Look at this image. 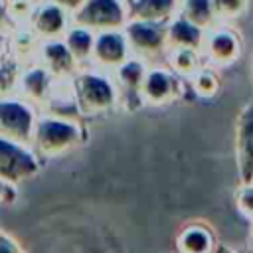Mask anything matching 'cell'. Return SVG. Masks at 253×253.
Listing matches in <instances>:
<instances>
[{
    "label": "cell",
    "instance_id": "484cf974",
    "mask_svg": "<svg viewBox=\"0 0 253 253\" xmlns=\"http://www.w3.org/2000/svg\"><path fill=\"white\" fill-rule=\"evenodd\" d=\"M8 26H10V12H8V8L0 2V32H6Z\"/></svg>",
    "mask_w": 253,
    "mask_h": 253
},
{
    "label": "cell",
    "instance_id": "83f0119b",
    "mask_svg": "<svg viewBox=\"0 0 253 253\" xmlns=\"http://www.w3.org/2000/svg\"><path fill=\"white\" fill-rule=\"evenodd\" d=\"M0 49H2V36H0Z\"/></svg>",
    "mask_w": 253,
    "mask_h": 253
},
{
    "label": "cell",
    "instance_id": "9a60e30c",
    "mask_svg": "<svg viewBox=\"0 0 253 253\" xmlns=\"http://www.w3.org/2000/svg\"><path fill=\"white\" fill-rule=\"evenodd\" d=\"M115 73H117L119 83L125 87V91L128 95L140 97V85H142L144 75H146V69H144L140 59H126L123 65H119L115 69Z\"/></svg>",
    "mask_w": 253,
    "mask_h": 253
},
{
    "label": "cell",
    "instance_id": "603a6c76",
    "mask_svg": "<svg viewBox=\"0 0 253 253\" xmlns=\"http://www.w3.org/2000/svg\"><path fill=\"white\" fill-rule=\"evenodd\" d=\"M237 204H239V210L247 217L253 219V182L251 184H243V188L237 194Z\"/></svg>",
    "mask_w": 253,
    "mask_h": 253
},
{
    "label": "cell",
    "instance_id": "8992f818",
    "mask_svg": "<svg viewBox=\"0 0 253 253\" xmlns=\"http://www.w3.org/2000/svg\"><path fill=\"white\" fill-rule=\"evenodd\" d=\"M36 170L38 162L22 146V142L0 136V180L18 182L34 176Z\"/></svg>",
    "mask_w": 253,
    "mask_h": 253
},
{
    "label": "cell",
    "instance_id": "4fadbf2b",
    "mask_svg": "<svg viewBox=\"0 0 253 253\" xmlns=\"http://www.w3.org/2000/svg\"><path fill=\"white\" fill-rule=\"evenodd\" d=\"M42 57H43L45 69L59 79H67L75 71V65H77V59L71 53V49L67 47V43H63L59 40H49L43 45Z\"/></svg>",
    "mask_w": 253,
    "mask_h": 253
},
{
    "label": "cell",
    "instance_id": "5bb4252c",
    "mask_svg": "<svg viewBox=\"0 0 253 253\" xmlns=\"http://www.w3.org/2000/svg\"><path fill=\"white\" fill-rule=\"evenodd\" d=\"M204 34L206 30H202L200 26L192 24L190 20H186L182 14L176 16L166 32V40H168V47H194V49H202L204 45Z\"/></svg>",
    "mask_w": 253,
    "mask_h": 253
},
{
    "label": "cell",
    "instance_id": "ba28073f",
    "mask_svg": "<svg viewBox=\"0 0 253 253\" xmlns=\"http://www.w3.org/2000/svg\"><path fill=\"white\" fill-rule=\"evenodd\" d=\"M202 49L210 63L225 67V65H231L239 57V40L229 30L208 28L204 34Z\"/></svg>",
    "mask_w": 253,
    "mask_h": 253
},
{
    "label": "cell",
    "instance_id": "9c48e42d",
    "mask_svg": "<svg viewBox=\"0 0 253 253\" xmlns=\"http://www.w3.org/2000/svg\"><path fill=\"white\" fill-rule=\"evenodd\" d=\"M237 168L241 174V184H251L253 182V103L247 105L239 117Z\"/></svg>",
    "mask_w": 253,
    "mask_h": 253
},
{
    "label": "cell",
    "instance_id": "d4e9b609",
    "mask_svg": "<svg viewBox=\"0 0 253 253\" xmlns=\"http://www.w3.org/2000/svg\"><path fill=\"white\" fill-rule=\"evenodd\" d=\"M49 2H55V4H59L61 8H65V10H71V12H75L85 0H49Z\"/></svg>",
    "mask_w": 253,
    "mask_h": 253
},
{
    "label": "cell",
    "instance_id": "7c38bea8",
    "mask_svg": "<svg viewBox=\"0 0 253 253\" xmlns=\"http://www.w3.org/2000/svg\"><path fill=\"white\" fill-rule=\"evenodd\" d=\"M65 12L67 10L55 2H47V4L40 6L32 16L36 34L45 40H57L61 34H65V26H67Z\"/></svg>",
    "mask_w": 253,
    "mask_h": 253
},
{
    "label": "cell",
    "instance_id": "4316f807",
    "mask_svg": "<svg viewBox=\"0 0 253 253\" xmlns=\"http://www.w3.org/2000/svg\"><path fill=\"white\" fill-rule=\"evenodd\" d=\"M2 198H4V188H2V184H0V202H2Z\"/></svg>",
    "mask_w": 253,
    "mask_h": 253
},
{
    "label": "cell",
    "instance_id": "d6986e66",
    "mask_svg": "<svg viewBox=\"0 0 253 253\" xmlns=\"http://www.w3.org/2000/svg\"><path fill=\"white\" fill-rule=\"evenodd\" d=\"M182 16L186 20H190L192 24L200 26L202 30L211 28V24L215 20L211 0H184V4H182Z\"/></svg>",
    "mask_w": 253,
    "mask_h": 253
},
{
    "label": "cell",
    "instance_id": "2e32d148",
    "mask_svg": "<svg viewBox=\"0 0 253 253\" xmlns=\"http://www.w3.org/2000/svg\"><path fill=\"white\" fill-rule=\"evenodd\" d=\"M168 59L174 73L190 77L200 69V49L194 47H168Z\"/></svg>",
    "mask_w": 253,
    "mask_h": 253
},
{
    "label": "cell",
    "instance_id": "277c9868",
    "mask_svg": "<svg viewBox=\"0 0 253 253\" xmlns=\"http://www.w3.org/2000/svg\"><path fill=\"white\" fill-rule=\"evenodd\" d=\"M123 32H125L130 51H134L142 57H152V55H158L162 49H168L166 32H162V28L158 24L128 18Z\"/></svg>",
    "mask_w": 253,
    "mask_h": 253
},
{
    "label": "cell",
    "instance_id": "6da1fadb",
    "mask_svg": "<svg viewBox=\"0 0 253 253\" xmlns=\"http://www.w3.org/2000/svg\"><path fill=\"white\" fill-rule=\"evenodd\" d=\"M128 20V4L125 0H85L75 12V26L87 28L93 34L123 30Z\"/></svg>",
    "mask_w": 253,
    "mask_h": 253
},
{
    "label": "cell",
    "instance_id": "7a4b0ae2",
    "mask_svg": "<svg viewBox=\"0 0 253 253\" xmlns=\"http://www.w3.org/2000/svg\"><path fill=\"white\" fill-rule=\"evenodd\" d=\"M75 97L79 111L85 115H101L113 109L117 91L113 83L101 73H83L75 81Z\"/></svg>",
    "mask_w": 253,
    "mask_h": 253
},
{
    "label": "cell",
    "instance_id": "cb8c5ba5",
    "mask_svg": "<svg viewBox=\"0 0 253 253\" xmlns=\"http://www.w3.org/2000/svg\"><path fill=\"white\" fill-rule=\"evenodd\" d=\"M14 85V71L8 67V65H2L0 67V97L6 95Z\"/></svg>",
    "mask_w": 253,
    "mask_h": 253
},
{
    "label": "cell",
    "instance_id": "ffe728a7",
    "mask_svg": "<svg viewBox=\"0 0 253 253\" xmlns=\"http://www.w3.org/2000/svg\"><path fill=\"white\" fill-rule=\"evenodd\" d=\"M178 247L184 251H208L211 249V233L202 225H190L180 233Z\"/></svg>",
    "mask_w": 253,
    "mask_h": 253
},
{
    "label": "cell",
    "instance_id": "7402d4cb",
    "mask_svg": "<svg viewBox=\"0 0 253 253\" xmlns=\"http://www.w3.org/2000/svg\"><path fill=\"white\" fill-rule=\"evenodd\" d=\"M211 6H213L215 18L231 20V18H239V14H243L247 0H211Z\"/></svg>",
    "mask_w": 253,
    "mask_h": 253
},
{
    "label": "cell",
    "instance_id": "e0dca14e",
    "mask_svg": "<svg viewBox=\"0 0 253 253\" xmlns=\"http://www.w3.org/2000/svg\"><path fill=\"white\" fill-rule=\"evenodd\" d=\"M22 87L26 97L34 99V101H43L49 99V91H51V81H49V71L36 67L32 71H28L22 77Z\"/></svg>",
    "mask_w": 253,
    "mask_h": 253
},
{
    "label": "cell",
    "instance_id": "30bf717a",
    "mask_svg": "<svg viewBox=\"0 0 253 253\" xmlns=\"http://www.w3.org/2000/svg\"><path fill=\"white\" fill-rule=\"evenodd\" d=\"M128 18L150 24H166L176 18L178 0H128Z\"/></svg>",
    "mask_w": 253,
    "mask_h": 253
},
{
    "label": "cell",
    "instance_id": "44dd1931",
    "mask_svg": "<svg viewBox=\"0 0 253 253\" xmlns=\"http://www.w3.org/2000/svg\"><path fill=\"white\" fill-rule=\"evenodd\" d=\"M192 81V89L202 95V97H211L215 91H217V79L211 71H206V69H198L194 75L188 77Z\"/></svg>",
    "mask_w": 253,
    "mask_h": 253
},
{
    "label": "cell",
    "instance_id": "ac0fdd59",
    "mask_svg": "<svg viewBox=\"0 0 253 253\" xmlns=\"http://www.w3.org/2000/svg\"><path fill=\"white\" fill-rule=\"evenodd\" d=\"M93 42H95V34L81 26H75L65 34V43L77 61H87V59L91 61Z\"/></svg>",
    "mask_w": 253,
    "mask_h": 253
},
{
    "label": "cell",
    "instance_id": "8fae6325",
    "mask_svg": "<svg viewBox=\"0 0 253 253\" xmlns=\"http://www.w3.org/2000/svg\"><path fill=\"white\" fill-rule=\"evenodd\" d=\"M176 95H178V81L172 73L154 69L144 75V81L140 85V101L162 105V103L172 101Z\"/></svg>",
    "mask_w": 253,
    "mask_h": 253
},
{
    "label": "cell",
    "instance_id": "52a82bcc",
    "mask_svg": "<svg viewBox=\"0 0 253 253\" xmlns=\"http://www.w3.org/2000/svg\"><path fill=\"white\" fill-rule=\"evenodd\" d=\"M34 115L18 101H0V136L16 142L34 140Z\"/></svg>",
    "mask_w": 253,
    "mask_h": 253
},
{
    "label": "cell",
    "instance_id": "5b68a950",
    "mask_svg": "<svg viewBox=\"0 0 253 253\" xmlns=\"http://www.w3.org/2000/svg\"><path fill=\"white\" fill-rule=\"evenodd\" d=\"M130 55V47L126 43L123 30H111V32H99L95 34L93 51H91V63L99 69H117L123 65Z\"/></svg>",
    "mask_w": 253,
    "mask_h": 253
},
{
    "label": "cell",
    "instance_id": "3957f363",
    "mask_svg": "<svg viewBox=\"0 0 253 253\" xmlns=\"http://www.w3.org/2000/svg\"><path fill=\"white\" fill-rule=\"evenodd\" d=\"M81 138L75 123L63 119H43L34 128V142L43 156H57L73 148Z\"/></svg>",
    "mask_w": 253,
    "mask_h": 253
}]
</instances>
